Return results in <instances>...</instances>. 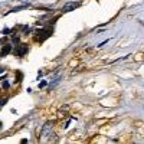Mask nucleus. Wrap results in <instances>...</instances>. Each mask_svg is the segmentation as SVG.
Instances as JSON below:
<instances>
[{
  "mask_svg": "<svg viewBox=\"0 0 144 144\" xmlns=\"http://www.w3.org/2000/svg\"><path fill=\"white\" fill-rule=\"evenodd\" d=\"M51 136H52V124L51 123H46V124L43 125L42 131H41V137H42V140L45 141L48 137H51Z\"/></svg>",
  "mask_w": 144,
  "mask_h": 144,
  "instance_id": "f257e3e1",
  "label": "nucleus"
},
{
  "mask_svg": "<svg viewBox=\"0 0 144 144\" xmlns=\"http://www.w3.org/2000/svg\"><path fill=\"white\" fill-rule=\"evenodd\" d=\"M4 102H7V100H1V101H0V107H1V105H3Z\"/></svg>",
  "mask_w": 144,
  "mask_h": 144,
  "instance_id": "1a4fd4ad",
  "label": "nucleus"
},
{
  "mask_svg": "<svg viewBox=\"0 0 144 144\" xmlns=\"http://www.w3.org/2000/svg\"><path fill=\"white\" fill-rule=\"evenodd\" d=\"M10 51H12V45H6V46L1 49V52H0V56H1V58L7 56L9 53H10Z\"/></svg>",
  "mask_w": 144,
  "mask_h": 144,
  "instance_id": "20e7f679",
  "label": "nucleus"
},
{
  "mask_svg": "<svg viewBox=\"0 0 144 144\" xmlns=\"http://www.w3.org/2000/svg\"><path fill=\"white\" fill-rule=\"evenodd\" d=\"M45 85H46V82H45V81H42V82H39V88H43Z\"/></svg>",
  "mask_w": 144,
  "mask_h": 144,
  "instance_id": "6e6552de",
  "label": "nucleus"
},
{
  "mask_svg": "<svg viewBox=\"0 0 144 144\" xmlns=\"http://www.w3.org/2000/svg\"><path fill=\"white\" fill-rule=\"evenodd\" d=\"M61 78H62V76L58 75L56 78H55V79H53V82H51V85H49V86H51V88H53V86H55L56 84H59V82H61Z\"/></svg>",
  "mask_w": 144,
  "mask_h": 144,
  "instance_id": "39448f33",
  "label": "nucleus"
},
{
  "mask_svg": "<svg viewBox=\"0 0 144 144\" xmlns=\"http://www.w3.org/2000/svg\"><path fill=\"white\" fill-rule=\"evenodd\" d=\"M1 72H3V69H1V68H0V74H1Z\"/></svg>",
  "mask_w": 144,
  "mask_h": 144,
  "instance_id": "9d476101",
  "label": "nucleus"
},
{
  "mask_svg": "<svg viewBox=\"0 0 144 144\" xmlns=\"http://www.w3.org/2000/svg\"><path fill=\"white\" fill-rule=\"evenodd\" d=\"M9 86H10V85H9V82H7V81H4V82H3V88H4V89H7Z\"/></svg>",
  "mask_w": 144,
  "mask_h": 144,
  "instance_id": "423d86ee",
  "label": "nucleus"
},
{
  "mask_svg": "<svg viewBox=\"0 0 144 144\" xmlns=\"http://www.w3.org/2000/svg\"><path fill=\"white\" fill-rule=\"evenodd\" d=\"M26 52H27V46H26V45H23V43L17 45L16 49H15V53H16V56H23Z\"/></svg>",
  "mask_w": 144,
  "mask_h": 144,
  "instance_id": "7ed1b4c3",
  "label": "nucleus"
},
{
  "mask_svg": "<svg viewBox=\"0 0 144 144\" xmlns=\"http://www.w3.org/2000/svg\"><path fill=\"white\" fill-rule=\"evenodd\" d=\"M13 42H15V43H19V36H13Z\"/></svg>",
  "mask_w": 144,
  "mask_h": 144,
  "instance_id": "0eeeda50",
  "label": "nucleus"
},
{
  "mask_svg": "<svg viewBox=\"0 0 144 144\" xmlns=\"http://www.w3.org/2000/svg\"><path fill=\"white\" fill-rule=\"evenodd\" d=\"M81 6V3L79 1H68L66 4H63V7H62V12L63 13H68V12H72V10H75L76 7H79Z\"/></svg>",
  "mask_w": 144,
  "mask_h": 144,
  "instance_id": "f03ea898",
  "label": "nucleus"
}]
</instances>
